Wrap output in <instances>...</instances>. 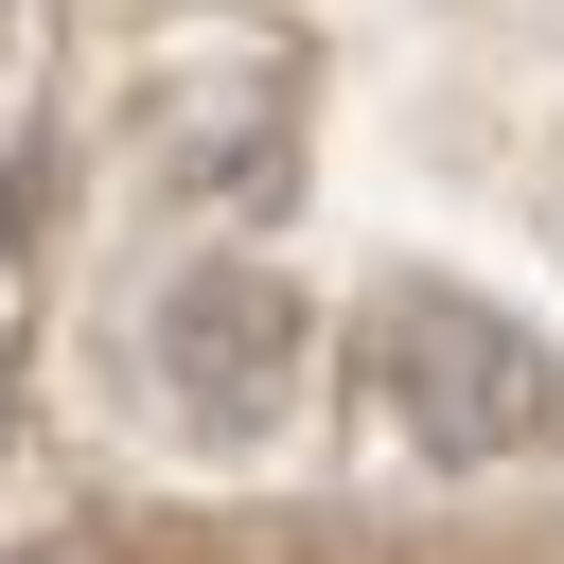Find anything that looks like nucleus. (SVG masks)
<instances>
[{
	"instance_id": "3",
	"label": "nucleus",
	"mask_w": 564,
	"mask_h": 564,
	"mask_svg": "<svg viewBox=\"0 0 564 564\" xmlns=\"http://www.w3.org/2000/svg\"><path fill=\"white\" fill-rule=\"evenodd\" d=\"M18 564H88V546H18Z\"/></svg>"
},
{
	"instance_id": "2",
	"label": "nucleus",
	"mask_w": 564,
	"mask_h": 564,
	"mask_svg": "<svg viewBox=\"0 0 564 564\" xmlns=\"http://www.w3.org/2000/svg\"><path fill=\"white\" fill-rule=\"evenodd\" d=\"M300 352H317V300H300L264 247H194V264L159 282V388H176L194 441H264L282 388H300Z\"/></svg>"
},
{
	"instance_id": "1",
	"label": "nucleus",
	"mask_w": 564,
	"mask_h": 564,
	"mask_svg": "<svg viewBox=\"0 0 564 564\" xmlns=\"http://www.w3.org/2000/svg\"><path fill=\"white\" fill-rule=\"evenodd\" d=\"M352 388L388 405V441H423L458 476H511V458L564 441V352L476 282H370L352 300Z\"/></svg>"
}]
</instances>
